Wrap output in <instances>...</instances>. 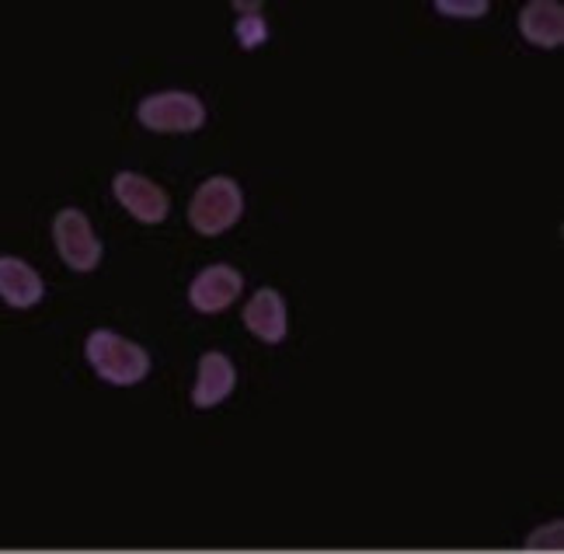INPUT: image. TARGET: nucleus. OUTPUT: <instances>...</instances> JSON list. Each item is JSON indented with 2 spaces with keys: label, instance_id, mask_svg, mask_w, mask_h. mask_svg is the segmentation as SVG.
Segmentation results:
<instances>
[{
  "label": "nucleus",
  "instance_id": "4468645a",
  "mask_svg": "<svg viewBox=\"0 0 564 554\" xmlns=\"http://www.w3.org/2000/svg\"><path fill=\"white\" fill-rule=\"evenodd\" d=\"M234 11L237 14H254V11H262V4H254V0H237Z\"/></svg>",
  "mask_w": 564,
  "mask_h": 554
},
{
  "label": "nucleus",
  "instance_id": "20e7f679",
  "mask_svg": "<svg viewBox=\"0 0 564 554\" xmlns=\"http://www.w3.org/2000/svg\"><path fill=\"white\" fill-rule=\"evenodd\" d=\"M53 241L59 259L67 262L74 272H91L101 262V241L80 209H59L53 220Z\"/></svg>",
  "mask_w": 564,
  "mask_h": 554
},
{
  "label": "nucleus",
  "instance_id": "7ed1b4c3",
  "mask_svg": "<svg viewBox=\"0 0 564 554\" xmlns=\"http://www.w3.org/2000/svg\"><path fill=\"white\" fill-rule=\"evenodd\" d=\"M140 122L154 133H192L206 122L203 101L188 91H158L147 95L137 109Z\"/></svg>",
  "mask_w": 564,
  "mask_h": 554
},
{
  "label": "nucleus",
  "instance_id": "f257e3e1",
  "mask_svg": "<svg viewBox=\"0 0 564 554\" xmlns=\"http://www.w3.org/2000/svg\"><path fill=\"white\" fill-rule=\"evenodd\" d=\"M84 352H88V363L91 370L116 383V388H133V383H140L147 373H150V356L143 346L129 343V338L108 332V328H98L88 335V346H84Z\"/></svg>",
  "mask_w": 564,
  "mask_h": 554
},
{
  "label": "nucleus",
  "instance_id": "9b49d317",
  "mask_svg": "<svg viewBox=\"0 0 564 554\" xmlns=\"http://www.w3.org/2000/svg\"><path fill=\"white\" fill-rule=\"evenodd\" d=\"M265 39H269V25H265L262 11H254V14H241V18H237V42H241L245 50L262 46Z\"/></svg>",
  "mask_w": 564,
  "mask_h": 554
},
{
  "label": "nucleus",
  "instance_id": "0eeeda50",
  "mask_svg": "<svg viewBox=\"0 0 564 554\" xmlns=\"http://www.w3.org/2000/svg\"><path fill=\"white\" fill-rule=\"evenodd\" d=\"M42 293H46V286H42V275L21 259H11V254H4L0 259V301H4L8 307L14 311H29L42 301Z\"/></svg>",
  "mask_w": 564,
  "mask_h": 554
},
{
  "label": "nucleus",
  "instance_id": "39448f33",
  "mask_svg": "<svg viewBox=\"0 0 564 554\" xmlns=\"http://www.w3.org/2000/svg\"><path fill=\"white\" fill-rule=\"evenodd\" d=\"M241 286H245V280L234 265H224V262L209 265L192 280L188 304L199 314H220L237 301V296H241Z\"/></svg>",
  "mask_w": 564,
  "mask_h": 554
},
{
  "label": "nucleus",
  "instance_id": "423d86ee",
  "mask_svg": "<svg viewBox=\"0 0 564 554\" xmlns=\"http://www.w3.org/2000/svg\"><path fill=\"white\" fill-rule=\"evenodd\" d=\"M112 192H116L119 206L129 213V217H137L140 224H150V227L164 224V217H167V196H164V188L158 182H150L143 175H133V172H122V175H116Z\"/></svg>",
  "mask_w": 564,
  "mask_h": 554
},
{
  "label": "nucleus",
  "instance_id": "6e6552de",
  "mask_svg": "<svg viewBox=\"0 0 564 554\" xmlns=\"http://www.w3.org/2000/svg\"><path fill=\"white\" fill-rule=\"evenodd\" d=\"M245 325L254 338L269 346H279L286 338V304L275 290H258L245 307Z\"/></svg>",
  "mask_w": 564,
  "mask_h": 554
},
{
  "label": "nucleus",
  "instance_id": "9d476101",
  "mask_svg": "<svg viewBox=\"0 0 564 554\" xmlns=\"http://www.w3.org/2000/svg\"><path fill=\"white\" fill-rule=\"evenodd\" d=\"M234 383H237V370L230 359L224 352H206L199 359V380H195L192 401L199 404V409H213V404L230 398Z\"/></svg>",
  "mask_w": 564,
  "mask_h": 554
},
{
  "label": "nucleus",
  "instance_id": "ddd939ff",
  "mask_svg": "<svg viewBox=\"0 0 564 554\" xmlns=\"http://www.w3.org/2000/svg\"><path fill=\"white\" fill-rule=\"evenodd\" d=\"M540 530H544V526H540ZM551 530H554V541H551V544L561 547V523H554ZM544 541H547V534H536V537L530 541V547H544Z\"/></svg>",
  "mask_w": 564,
  "mask_h": 554
},
{
  "label": "nucleus",
  "instance_id": "f8f14e48",
  "mask_svg": "<svg viewBox=\"0 0 564 554\" xmlns=\"http://www.w3.org/2000/svg\"><path fill=\"white\" fill-rule=\"evenodd\" d=\"M436 11L440 14H457V18H477V14L488 11V4H485V0H470V4H449V0H436Z\"/></svg>",
  "mask_w": 564,
  "mask_h": 554
},
{
  "label": "nucleus",
  "instance_id": "f03ea898",
  "mask_svg": "<svg viewBox=\"0 0 564 554\" xmlns=\"http://www.w3.org/2000/svg\"><path fill=\"white\" fill-rule=\"evenodd\" d=\"M245 213V192L234 178L216 175L199 185L188 206V224L203 233V238H216V233L230 230Z\"/></svg>",
  "mask_w": 564,
  "mask_h": 554
},
{
  "label": "nucleus",
  "instance_id": "1a4fd4ad",
  "mask_svg": "<svg viewBox=\"0 0 564 554\" xmlns=\"http://www.w3.org/2000/svg\"><path fill=\"white\" fill-rule=\"evenodd\" d=\"M519 32H523L533 46L554 50L564 42V8L554 0H533L519 11Z\"/></svg>",
  "mask_w": 564,
  "mask_h": 554
}]
</instances>
